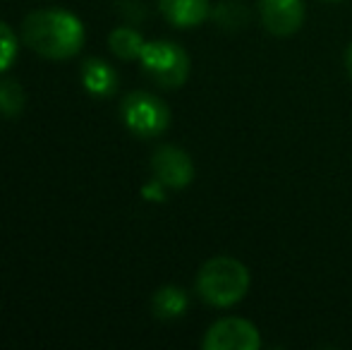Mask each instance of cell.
Masks as SVG:
<instances>
[{
    "label": "cell",
    "instance_id": "obj_9",
    "mask_svg": "<svg viewBox=\"0 0 352 350\" xmlns=\"http://www.w3.org/2000/svg\"><path fill=\"white\" fill-rule=\"evenodd\" d=\"M82 85L91 96L108 98L118 89V72L103 58H87L82 63Z\"/></svg>",
    "mask_w": 352,
    "mask_h": 350
},
{
    "label": "cell",
    "instance_id": "obj_15",
    "mask_svg": "<svg viewBox=\"0 0 352 350\" xmlns=\"http://www.w3.org/2000/svg\"><path fill=\"white\" fill-rule=\"evenodd\" d=\"M163 190H166V185L153 177L148 185H144V197H146V199H153V201H163V199H166V192H163Z\"/></svg>",
    "mask_w": 352,
    "mask_h": 350
},
{
    "label": "cell",
    "instance_id": "obj_7",
    "mask_svg": "<svg viewBox=\"0 0 352 350\" xmlns=\"http://www.w3.org/2000/svg\"><path fill=\"white\" fill-rule=\"evenodd\" d=\"M261 24L274 36H292L305 24L302 0H259Z\"/></svg>",
    "mask_w": 352,
    "mask_h": 350
},
{
    "label": "cell",
    "instance_id": "obj_11",
    "mask_svg": "<svg viewBox=\"0 0 352 350\" xmlns=\"http://www.w3.org/2000/svg\"><path fill=\"white\" fill-rule=\"evenodd\" d=\"M144 46H146L144 36L132 27H118L108 36V48L120 61H140Z\"/></svg>",
    "mask_w": 352,
    "mask_h": 350
},
{
    "label": "cell",
    "instance_id": "obj_10",
    "mask_svg": "<svg viewBox=\"0 0 352 350\" xmlns=\"http://www.w3.org/2000/svg\"><path fill=\"white\" fill-rule=\"evenodd\" d=\"M190 307V298L182 288L177 285H163L153 293L151 298V309L153 317L163 319V322H170V319H180L182 314Z\"/></svg>",
    "mask_w": 352,
    "mask_h": 350
},
{
    "label": "cell",
    "instance_id": "obj_4",
    "mask_svg": "<svg viewBox=\"0 0 352 350\" xmlns=\"http://www.w3.org/2000/svg\"><path fill=\"white\" fill-rule=\"evenodd\" d=\"M120 116L125 127L142 140L158 137L170 127V108L148 91H132L122 98Z\"/></svg>",
    "mask_w": 352,
    "mask_h": 350
},
{
    "label": "cell",
    "instance_id": "obj_17",
    "mask_svg": "<svg viewBox=\"0 0 352 350\" xmlns=\"http://www.w3.org/2000/svg\"><path fill=\"white\" fill-rule=\"evenodd\" d=\"M331 3H340V0H331Z\"/></svg>",
    "mask_w": 352,
    "mask_h": 350
},
{
    "label": "cell",
    "instance_id": "obj_16",
    "mask_svg": "<svg viewBox=\"0 0 352 350\" xmlns=\"http://www.w3.org/2000/svg\"><path fill=\"white\" fill-rule=\"evenodd\" d=\"M345 70H348V75L352 77V43L348 46V51H345Z\"/></svg>",
    "mask_w": 352,
    "mask_h": 350
},
{
    "label": "cell",
    "instance_id": "obj_13",
    "mask_svg": "<svg viewBox=\"0 0 352 350\" xmlns=\"http://www.w3.org/2000/svg\"><path fill=\"white\" fill-rule=\"evenodd\" d=\"M213 19L226 29H240L247 24L250 12L242 3H221L213 10Z\"/></svg>",
    "mask_w": 352,
    "mask_h": 350
},
{
    "label": "cell",
    "instance_id": "obj_1",
    "mask_svg": "<svg viewBox=\"0 0 352 350\" xmlns=\"http://www.w3.org/2000/svg\"><path fill=\"white\" fill-rule=\"evenodd\" d=\"M84 24L67 10H36L22 22V41L46 61H70L84 46Z\"/></svg>",
    "mask_w": 352,
    "mask_h": 350
},
{
    "label": "cell",
    "instance_id": "obj_5",
    "mask_svg": "<svg viewBox=\"0 0 352 350\" xmlns=\"http://www.w3.org/2000/svg\"><path fill=\"white\" fill-rule=\"evenodd\" d=\"M204 350H259L261 336L259 329L252 322L240 317H226L211 324L206 331L204 341H201Z\"/></svg>",
    "mask_w": 352,
    "mask_h": 350
},
{
    "label": "cell",
    "instance_id": "obj_8",
    "mask_svg": "<svg viewBox=\"0 0 352 350\" xmlns=\"http://www.w3.org/2000/svg\"><path fill=\"white\" fill-rule=\"evenodd\" d=\"M158 10L177 29L199 27L211 14L209 0H158Z\"/></svg>",
    "mask_w": 352,
    "mask_h": 350
},
{
    "label": "cell",
    "instance_id": "obj_12",
    "mask_svg": "<svg viewBox=\"0 0 352 350\" xmlns=\"http://www.w3.org/2000/svg\"><path fill=\"white\" fill-rule=\"evenodd\" d=\"M27 103V94L19 82L14 80H0V116L3 118H17Z\"/></svg>",
    "mask_w": 352,
    "mask_h": 350
},
{
    "label": "cell",
    "instance_id": "obj_6",
    "mask_svg": "<svg viewBox=\"0 0 352 350\" xmlns=\"http://www.w3.org/2000/svg\"><path fill=\"white\" fill-rule=\"evenodd\" d=\"M151 173L168 190H182L195 180V164L185 149L163 144L151 156Z\"/></svg>",
    "mask_w": 352,
    "mask_h": 350
},
{
    "label": "cell",
    "instance_id": "obj_14",
    "mask_svg": "<svg viewBox=\"0 0 352 350\" xmlns=\"http://www.w3.org/2000/svg\"><path fill=\"white\" fill-rule=\"evenodd\" d=\"M17 51H19V43H17V36H14L12 27L0 19V72H5L12 65L14 58H17Z\"/></svg>",
    "mask_w": 352,
    "mask_h": 350
},
{
    "label": "cell",
    "instance_id": "obj_3",
    "mask_svg": "<svg viewBox=\"0 0 352 350\" xmlns=\"http://www.w3.org/2000/svg\"><path fill=\"white\" fill-rule=\"evenodd\" d=\"M142 70L163 89H177L190 77V56L175 41H148L142 51Z\"/></svg>",
    "mask_w": 352,
    "mask_h": 350
},
{
    "label": "cell",
    "instance_id": "obj_2",
    "mask_svg": "<svg viewBox=\"0 0 352 350\" xmlns=\"http://www.w3.org/2000/svg\"><path fill=\"white\" fill-rule=\"evenodd\" d=\"M250 290V271L232 257H213L197 274V293L211 307H232Z\"/></svg>",
    "mask_w": 352,
    "mask_h": 350
}]
</instances>
